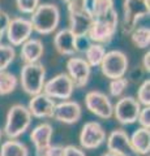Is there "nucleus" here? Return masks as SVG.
Masks as SVG:
<instances>
[{"label":"nucleus","instance_id":"nucleus-1","mask_svg":"<svg viewBox=\"0 0 150 156\" xmlns=\"http://www.w3.org/2000/svg\"><path fill=\"white\" fill-rule=\"evenodd\" d=\"M119 25V14L112 7L102 13L93 16V23L88 33V38L93 43L107 44L112 41Z\"/></svg>","mask_w":150,"mask_h":156},{"label":"nucleus","instance_id":"nucleus-2","mask_svg":"<svg viewBox=\"0 0 150 156\" xmlns=\"http://www.w3.org/2000/svg\"><path fill=\"white\" fill-rule=\"evenodd\" d=\"M68 8L69 30L77 39L88 37V33L93 23V14L89 8V0H76L67 4Z\"/></svg>","mask_w":150,"mask_h":156},{"label":"nucleus","instance_id":"nucleus-3","mask_svg":"<svg viewBox=\"0 0 150 156\" xmlns=\"http://www.w3.org/2000/svg\"><path fill=\"white\" fill-rule=\"evenodd\" d=\"M30 22L33 31L42 35L54 33L60 22V9L55 4H39L37 9L31 13Z\"/></svg>","mask_w":150,"mask_h":156},{"label":"nucleus","instance_id":"nucleus-4","mask_svg":"<svg viewBox=\"0 0 150 156\" xmlns=\"http://www.w3.org/2000/svg\"><path fill=\"white\" fill-rule=\"evenodd\" d=\"M31 115L27 108L22 104H13L9 108L3 133L8 139H17L24 133H26L29 126L31 125Z\"/></svg>","mask_w":150,"mask_h":156},{"label":"nucleus","instance_id":"nucleus-5","mask_svg":"<svg viewBox=\"0 0 150 156\" xmlns=\"http://www.w3.org/2000/svg\"><path fill=\"white\" fill-rule=\"evenodd\" d=\"M46 82V68L43 64L31 62L22 66L20 73V83L24 91L30 96L41 94Z\"/></svg>","mask_w":150,"mask_h":156},{"label":"nucleus","instance_id":"nucleus-6","mask_svg":"<svg viewBox=\"0 0 150 156\" xmlns=\"http://www.w3.org/2000/svg\"><path fill=\"white\" fill-rule=\"evenodd\" d=\"M150 5L145 0H124L123 4V33L130 34L142 18L149 16Z\"/></svg>","mask_w":150,"mask_h":156},{"label":"nucleus","instance_id":"nucleus-7","mask_svg":"<svg viewBox=\"0 0 150 156\" xmlns=\"http://www.w3.org/2000/svg\"><path fill=\"white\" fill-rule=\"evenodd\" d=\"M128 57L124 52L119 50H112L106 52L99 68L104 77L114 80V78L125 77L128 70Z\"/></svg>","mask_w":150,"mask_h":156},{"label":"nucleus","instance_id":"nucleus-8","mask_svg":"<svg viewBox=\"0 0 150 156\" xmlns=\"http://www.w3.org/2000/svg\"><path fill=\"white\" fill-rule=\"evenodd\" d=\"M75 86L72 83L71 78L67 73H60L54 78L48 80L43 85L42 92L50 96L51 99H60V100H69L73 95Z\"/></svg>","mask_w":150,"mask_h":156},{"label":"nucleus","instance_id":"nucleus-9","mask_svg":"<svg viewBox=\"0 0 150 156\" xmlns=\"http://www.w3.org/2000/svg\"><path fill=\"white\" fill-rule=\"evenodd\" d=\"M85 105L91 113L99 117V119L108 120L112 117L114 104L111 103L110 96H107L102 91H89L85 95Z\"/></svg>","mask_w":150,"mask_h":156},{"label":"nucleus","instance_id":"nucleus-10","mask_svg":"<svg viewBox=\"0 0 150 156\" xmlns=\"http://www.w3.org/2000/svg\"><path fill=\"white\" fill-rule=\"evenodd\" d=\"M33 26L30 20L24 17H13L9 18L5 35L11 46L17 47L21 46L24 42H26L29 38H31Z\"/></svg>","mask_w":150,"mask_h":156},{"label":"nucleus","instance_id":"nucleus-11","mask_svg":"<svg viewBox=\"0 0 150 156\" xmlns=\"http://www.w3.org/2000/svg\"><path fill=\"white\" fill-rule=\"evenodd\" d=\"M141 109L138 101L132 96H123L114 105L112 116L118 122L123 125H130L137 121V116Z\"/></svg>","mask_w":150,"mask_h":156},{"label":"nucleus","instance_id":"nucleus-12","mask_svg":"<svg viewBox=\"0 0 150 156\" xmlns=\"http://www.w3.org/2000/svg\"><path fill=\"white\" fill-rule=\"evenodd\" d=\"M106 131L103 126L97 121H89L81 129L80 144L84 150H95L106 142Z\"/></svg>","mask_w":150,"mask_h":156},{"label":"nucleus","instance_id":"nucleus-13","mask_svg":"<svg viewBox=\"0 0 150 156\" xmlns=\"http://www.w3.org/2000/svg\"><path fill=\"white\" fill-rule=\"evenodd\" d=\"M67 74L71 78L75 89H82L88 85L91 76V68L85 58L82 57H69L67 61Z\"/></svg>","mask_w":150,"mask_h":156},{"label":"nucleus","instance_id":"nucleus-14","mask_svg":"<svg viewBox=\"0 0 150 156\" xmlns=\"http://www.w3.org/2000/svg\"><path fill=\"white\" fill-rule=\"evenodd\" d=\"M108 152H112L116 156H138L130 144L129 135L123 129H115L106 138Z\"/></svg>","mask_w":150,"mask_h":156},{"label":"nucleus","instance_id":"nucleus-15","mask_svg":"<svg viewBox=\"0 0 150 156\" xmlns=\"http://www.w3.org/2000/svg\"><path fill=\"white\" fill-rule=\"evenodd\" d=\"M55 105L56 101L54 99H51L50 96L41 92V94L31 96L26 108L30 112L31 117H35V119H51L54 116Z\"/></svg>","mask_w":150,"mask_h":156},{"label":"nucleus","instance_id":"nucleus-16","mask_svg":"<svg viewBox=\"0 0 150 156\" xmlns=\"http://www.w3.org/2000/svg\"><path fill=\"white\" fill-rule=\"evenodd\" d=\"M82 109L81 105L75 100H61L56 103L54 111V119L63 124H76L81 119Z\"/></svg>","mask_w":150,"mask_h":156},{"label":"nucleus","instance_id":"nucleus-17","mask_svg":"<svg viewBox=\"0 0 150 156\" xmlns=\"http://www.w3.org/2000/svg\"><path fill=\"white\" fill-rule=\"evenodd\" d=\"M79 39L68 27L59 30L54 37L55 50L63 56H75L79 52Z\"/></svg>","mask_w":150,"mask_h":156},{"label":"nucleus","instance_id":"nucleus-18","mask_svg":"<svg viewBox=\"0 0 150 156\" xmlns=\"http://www.w3.org/2000/svg\"><path fill=\"white\" fill-rule=\"evenodd\" d=\"M52 134H54V130H52V126L48 122H42L31 130L30 139L35 147V154L41 152L51 144Z\"/></svg>","mask_w":150,"mask_h":156},{"label":"nucleus","instance_id":"nucleus-19","mask_svg":"<svg viewBox=\"0 0 150 156\" xmlns=\"http://www.w3.org/2000/svg\"><path fill=\"white\" fill-rule=\"evenodd\" d=\"M45 52V47L41 39L29 38L26 42L21 44V60L25 64H31V62H38L41 60Z\"/></svg>","mask_w":150,"mask_h":156},{"label":"nucleus","instance_id":"nucleus-20","mask_svg":"<svg viewBox=\"0 0 150 156\" xmlns=\"http://www.w3.org/2000/svg\"><path fill=\"white\" fill-rule=\"evenodd\" d=\"M130 144L138 156L149 155L150 151V131L149 129L138 128L133 131V134L129 136Z\"/></svg>","mask_w":150,"mask_h":156},{"label":"nucleus","instance_id":"nucleus-21","mask_svg":"<svg viewBox=\"0 0 150 156\" xmlns=\"http://www.w3.org/2000/svg\"><path fill=\"white\" fill-rule=\"evenodd\" d=\"M85 61L90 65V68L99 66L103 57L106 55V48L103 44L99 43H90L85 48Z\"/></svg>","mask_w":150,"mask_h":156},{"label":"nucleus","instance_id":"nucleus-22","mask_svg":"<svg viewBox=\"0 0 150 156\" xmlns=\"http://www.w3.org/2000/svg\"><path fill=\"white\" fill-rule=\"evenodd\" d=\"M0 156H29V150L20 140L9 139L2 144Z\"/></svg>","mask_w":150,"mask_h":156},{"label":"nucleus","instance_id":"nucleus-23","mask_svg":"<svg viewBox=\"0 0 150 156\" xmlns=\"http://www.w3.org/2000/svg\"><path fill=\"white\" fill-rule=\"evenodd\" d=\"M130 35V41L140 50H145L150 44V29L148 26H137L133 29Z\"/></svg>","mask_w":150,"mask_h":156},{"label":"nucleus","instance_id":"nucleus-24","mask_svg":"<svg viewBox=\"0 0 150 156\" xmlns=\"http://www.w3.org/2000/svg\"><path fill=\"white\" fill-rule=\"evenodd\" d=\"M17 77L8 70L0 72V95H8L17 89Z\"/></svg>","mask_w":150,"mask_h":156},{"label":"nucleus","instance_id":"nucleus-25","mask_svg":"<svg viewBox=\"0 0 150 156\" xmlns=\"http://www.w3.org/2000/svg\"><path fill=\"white\" fill-rule=\"evenodd\" d=\"M16 57V50L11 44H3L0 43V72L7 70L9 65L14 61Z\"/></svg>","mask_w":150,"mask_h":156},{"label":"nucleus","instance_id":"nucleus-26","mask_svg":"<svg viewBox=\"0 0 150 156\" xmlns=\"http://www.w3.org/2000/svg\"><path fill=\"white\" fill-rule=\"evenodd\" d=\"M128 80L125 77H120V78H114L110 80L108 83V92L112 98H119L124 94V91L128 87Z\"/></svg>","mask_w":150,"mask_h":156},{"label":"nucleus","instance_id":"nucleus-27","mask_svg":"<svg viewBox=\"0 0 150 156\" xmlns=\"http://www.w3.org/2000/svg\"><path fill=\"white\" fill-rule=\"evenodd\" d=\"M140 105L149 107L150 105V80H145L141 85H140L137 90V99Z\"/></svg>","mask_w":150,"mask_h":156},{"label":"nucleus","instance_id":"nucleus-28","mask_svg":"<svg viewBox=\"0 0 150 156\" xmlns=\"http://www.w3.org/2000/svg\"><path fill=\"white\" fill-rule=\"evenodd\" d=\"M41 4V0H16V7L21 13L31 14Z\"/></svg>","mask_w":150,"mask_h":156},{"label":"nucleus","instance_id":"nucleus-29","mask_svg":"<svg viewBox=\"0 0 150 156\" xmlns=\"http://www.w3.org/2000/svg\"><path fill=\"white\" fill-rule=\"evenodd\" d=\"M63 152H64V146L50 144L47 148L35 154V156H63Z\"/></svg>","mask_w":150,"mask_h":156},{"label":"nucleus","instance_id":"nucleus-30","mask_svg":"<svg viewBox=\"0 0 150 156\" xmlns=\"http://www.w3.org/2000/svg\"><path fill=\"white\" fill-rule=\"evenodd\" d=\"M137 121L141 125V128L149 129L150 128V107H142L140 109V113L137 116Z\"/></svg>","mask_w":150,"mask_h":156},{"label":"nucleus","instance_id":"nucleus-31","mask_svg":"<svg viewBox=\"0 0 150 156\" xmlns=\"http://www.w3.org/2000/svg\"><path fill=\"white\" fill-rule=\"evenodd\" d=\"M63 156H86V155H85V151L82 148L76 147L73 144H69V146H65L64 147Z\"/></svg>","mask_w":150,"mask_h":156},{"label":"nucleus","instance_id":"nucleus-32","mask_svg":"<svg viewBox=\"0 0 150 156\" xmlns=\"http://www.w3.org/2000/svg\"><path fill=\"white\" fill-rule=\"evenodd\" d=\"M9 17L8 13L5 12H0V43H2V39L3 37L5 35V30H7V26H8V22H9Z\"/></svg>","mask_w":150,"mask_h":156},{"label":"nucleus","instance_id":"nucleus-33","mask_svg":"<svg viewBox=\"0 0 150 156\" xmlns=\"http://www.w3.org/2000/svg\"><path fill=\"white\" fill-rule=\"evenodd\" d=\"M142 68H144V72L149 73L150 72V52H145L144 53V57H142Z\"/></svg>","mask_w":150,"mask_h":156},{"label":"nucleus","instance_id":"nucleus-34","mask_svg":"<svg viewBox=\"0 0 150 156\" xmlns=\"http://www.w3.org/2000/svg\"><path fill=\"white\" fill-rule=\"evenodd\" d=\"M102 156H116L115 154H112V152H108V151H107V152H104Z\"/></svg>","mask_w":150,"mask_h":156},{"label":"nucleus","instance_id":"nucleus-35","mask_svg":"<svg viewBox=\"0 0 150 156\" xmlns=\"http://www.w3.org/2000/svg\"><path fill=\"white\" fill-rule=\"evenodd\" d=\"M65 4H69V3H72V2H76V0H63Z\"/></svg>","mask_w":150,"mask_h":156},{"label":"nucleus","instance_id":"nucleus-36","mask_svg":"<svg viewBox=\"0 0 150 156\" xmlns=\"http://www.w3.org/2000/svg\"><path fill=\"white\" fill-rule=\"evenodd\" d=\"M2 136H3V131H2V129H0V142H2Z\"/></svg>","mask_w":150,"mask_h":156},{"label":"nucleus","instance_id":"nucleus-37","mask_svg":"<svg viewBox=\"0 0 150 156\" xmlns=\"http://www.w3.org/2000/svg\"><path fill=\"white\" fill-rule=\"evenodd\" d=\"M0 12H2V8H0Z\"/></svg>","mask_w":150,"mask_h":156},{"label":"nucleus","instance_id":"nucleus-38","mask_svg":"<svg viewBox=\"0 0 150 156\" xmlns=\"http://www.w3.org/2000/svg\"><path fill=\"white\" fill-rule=\"evenodd\" d=\"M145 156H149V155H145Z\"/></svg>","mask_w":150,"mask_h":156}]
</instances>
